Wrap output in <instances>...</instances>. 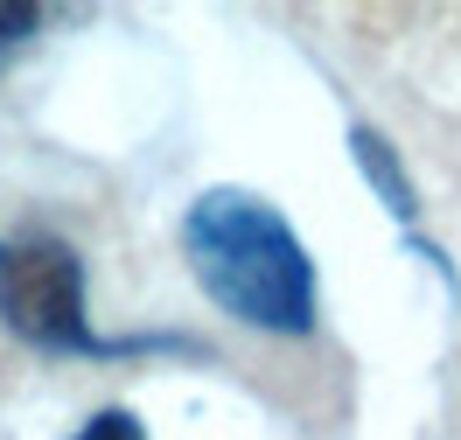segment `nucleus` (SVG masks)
<instances>
[{"label":"nucleus","instance_id":"f257e3e1","mask_svg":"<svg viewBox=\"0 0 461 440\" xmlns=\"http://www.w3.org/2000/svg\"><path fill=\"white\" fill-rule=\"evenodd\" d=\"M182 259H189V280L203 287V301L238 328L287 336V343L315 336L321 273L273 196L238 189V182L196 189L182 210Z\"/></svg>","mask_w":461,"mask_h":440},{"label":"nucleus","instance_id":"f03ea898","mask_svg":"<svg viewBox=\"0 0 461 440\" xmlns=\"http://www.w3.org/2000/svg\"><path fill=\"white\" fill-rule=\"evenodd\" d=\"M0 322L14 343L42 356H196L189 336H98L91 328V287H85V252L50 224H29L0 252Z\"/></svg>","mask_w":461,"mask_h":440},{"label":"nucleus","instance_id":"7ed1b4c3","mask_svg":"<svg viewBox=\"0 0 461 440\" xmlns=\"http://www.w3.org/2000/svg\"><path fill=\"white\" fill-rule=\"evenodd\" d=\"M349 161H357L364 189L392 210V224L412 231V224H420V182H412V168H405V154L392 147V133H377V126H349Z\"/></svg>","mask_w":461,"mask_h":440},{"label":"nucleus","instance_id":"20e7f679","mask_svg":"<svg viewBox=\"0 0 461 440\" xmlns=\"http://www.w3.org/2000/svg\"><path fill=\"white\" fill-rule=\"evenodd\" d=\"M42 29H50V7H35V0H0V77L42 42Z\"/></svg>","mask_w":461,"mask_h":440},{"label":"nucleus","instance_id":"39448f33","mask_svg":"<svg viewBox=\"0 0 461 440\" xmlns=\"http://www.w3.org/2000/svg\"><path fill=\"white\" fill-rule=\"evenodd\" d=\"M70 440H147V419L133 406H98Z\"/></svg>","mask_w":461,"mask_h":440},{"label":"nucleus","instance_id":"423d86ee","mask_svg":"<svg viewBox=\"0 0 461 440\" xmlns=\"http://www.w3.org/2000/svg\"><path fill=\"white\" fill-rule=\"evenodd\" d=\"M0 252H7V238H0Z\"/></svg>","mask_w":461,"mask_h":440}]
</instances>
